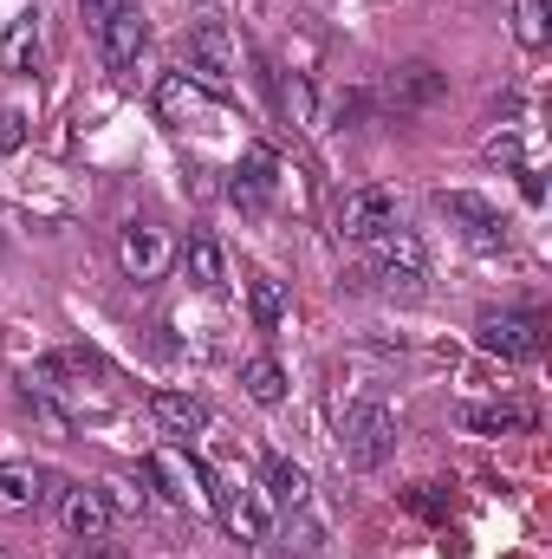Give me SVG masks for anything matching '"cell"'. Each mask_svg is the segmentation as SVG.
Segmentation results:
<instances>
[{
	"mask_svg": "<svg viewBox=\"0 0 552 559\" xmlns=\"http://www.w3.org/2000/svg\"><path fill=\"white\" fill-rule=\"evenodd\" d=\"M397 436H404V423H397L391 404H351L345 411V429H338V455L351 468H384L391 449H397Z\"/></svg>",
	"mask_w": 552,
	"mask_h": 559,
	"instance_id": "cell-1",
	"label": "cell"
},
{
	"mask_svg": "<svg viewBox=\"0 0 552 559\" xmlns=\"http://www.w3.org/2000/svg\"><path fill=\"white\" fill-rule=\"evenodd\" d=\"M235 72H241L235 33H228L221 20H202V26L189 33V79H195V85H208V92H228V85H235Z\"/></svg>",
	"mask_w": 552,
	"mask_h": 559,
	"instance_id": "cell-2",
	"label": "cell"
},
{
	"mask_svg": "<svg viewBox=\"0 0 552 559\" xmlns=\"http://www.w3.org/2000/svg\"><path fill=\"white\" fill-rule=\"evenodd\" d=\"M169 261H176V241H169V228H156V222H131L124 235H118V267L137 280H163L169 274Z\"/></svg>",
	"mask_w": 552,
	"mask_h": 559,
	"instance_id": "cell-3",
	"label": "cell"
},
{
	"mask_svg": "<svg viewBox=\"0 0 552 559\" xmlns=\"http://www.w3.org/2000/svg\"><path fill=\"white\" fill-rule=\"evenodd\" d=\"M448 98V72H435V66H422V59H410V66H397L391 79H384V105L397 111V118H416V111H435Z\"/></svg>",
	"mask_w": 552,
	"mask_h": 559,
	"instance_id": "cell-4",
	"label": "cell"
},
{
	"mask_svg": "<svg viewBox=\"0 0 552 559\" xmlns=\"http://www.w3.org/2000/svg\"><path fill=\"white\" fill-rule=\"evenodd\" d=\"M475 345L494 358H533L540 352V319L533 312H481L475 319Z\"/></svg>",
	"mask_w": 552,
	"mask_h": 559,
	"instance_id": "cell-5",
	"label": "cell"
},
{
	"mask_svg": "<svg viewBox=\"0 0 552 559\" xmlns=\"http://www.w3.org/2000/svg\"><path fill=\"white\" fill-rule=\"evenodd\" d=\"M338 228H345L351 241H377L384 228H397V195H391V189H351V195L338 202Z\"/></svg>",
	"mask_w": 552,
	"mask_h": 559,
	"instance_id": "cell-6",
	"label": "cell"
},
{
	"mask_svg": "<svg viewBox=\"0 0 552 559\" xmlns=\"http://www.w3.org/2000/svg\"><path fill=\"white\" fill-rule=\"evenodd\" d=\"M59 521H65V534H72V540L98 547V540L111 534V521H118V514H111L105 488H85V481H79V488H65V495H59Z\"/></svg>",
	"mask_w": 552,
	"mask_h": 559,
	"instance_id": "cell-7",
	"label": "cell"
},
{
	"mask_svg": "<svg viewBox=\"0 0 552 559\" xmlns=\"http://www.w3.org/2000/svg\"><path fill=\"white\" fill-rule=\"evenodd\" d=\"M143 475L169 495V501H215V488H208V475L182 455V449H156L149 462H143Z\"/></svg>",
	"mask_w": 552,
	"mask_h": 559,
	"instance_id": "cell-8",
	"label": "cell"
},
{
	"mask_svg": "<svg viewBox=\"0 0 552 559\" xmlns=\"http://www.w3.org/2000/svg\"><path fill=\"white\" fill-rule=\"evenodd\" d=\"M274 176H279V156L267 150V143H248V163L235 169L228 202H235V209H248V215H261V209H267V195H274Z\"/></svg>",
	"mask_w": 552,
	"mask_h": 559,
	"instance_id": "cell-9",
	"label": "cell"
},
{
	"mask_svg": "<svg viewBox=\"0 0 552 559\" xmlns=\"http://www.w3.org/2000/svg\"><path fill=\"white\" fill-rule=\"evenodd\" d=\"M98 46H105V66H111V72H131V66L143 59V46H149V33H143L137 7L111 13V20L98 26Z\"/></svg>",
	"mask_w": 552,
	"mask_h": 559,
	"instance_id": "cell-10",
	"label": "cell"
},
{
	"mask_svg": "<svg viewBox=\"0 0 552 559\" xmlns=\"http://www.w3.org/2000/svg\"><path fill=\"white\" fill-rule=\"evenodd\" d=\"M215 508H221V527H228L241 547H261V540L274 534V521H267V501H261V495H215Z\"/></svg>",
	"mask_w": 552,
	"mask_h": 559,
	"instance_id": "cell-11",
	"label": "cell"
},
{
	"mask_svg": "<svg viewBox=\"0 0 552 559\" xmlns=\"http://www.w3.org/2000/svg\"><path fill=\"white\" fill-rule=\"evenodd\" d=\"M435 209H442L448 222H461V235H475V241H501V215H494L481 195H468V189H442Z\"/></svg>",
	"mask_w": 552,
	"mask_h": 559,
	"instance_id": "cell-12",
	"label": "cell"
},
{
	"mask_svg": "<svg viewBox=\"0 0 552 559\" xmlns=\"http://www.w3.org/2000/svg\"><path fill=\"white\" fill-rule=\"evenodd\" d=\"M39 495H46V475L33 462H0V514H26L39 508Z\"/></svg>",
	"mask_w": 552,
	"mask_h": 559,
	"instance_id": "cell-13",
	"label": "cell"
},
{
	"mask_svg": "<svg viewBox=\"0 0 552 559\" xmlns=\"http://www.w3.org/2000/svg\"><path fill=\"white\" fill-rule=\"evenodd\" d=\"M149 417L163 423L169 436H202V429H208L202 397H182V391H156V397H149Z\"/></svg>",
	"mask_w": 552,
	"mask_h": 559,
	"instance_id": "cell-14",
	"label": "cell"
},
{
	"mask_svg": "<svg viewBox=\"0 0 552 559\" xmlns=\"http://www.w3.org/2000/svg\"><path fill=\"white\" fill-rule=\"evenodd\" d=\"M182 267H189V280H195L202 293L228 286V254H221V241H215V235H189V248H182Z\"/></svg>",
	"mask_w": 552,
	"mask_h": 559,
	"instance_id": "cell-15",
	"label": "cell"
},
{
	"mask_svg": "<svg viewBox=\"0 0 552 559\" xmlns=\"http://www.w3.org/2000/svg\"><path fill=\"white\" fill-rule=\"evenodd\" d=\"M33 59H39V13H20L0 33V72H33Z\"/></svg>",
	"mask_w": 552,
	"mask_h": 559,
	"instance_id": "cell-16",
	"label": "cell"
},
{
	"mask_svg": "<svg viewBox=\"0 0 552 559\" xmlns=\"http://www.w3.org/2000/svg\"><path fill=\"white\" fill-rule=\"evenodd\" d=\"M274 92H279V111H286L299 131H319V92H312V79H305V72H279Z\"/></svg>",
	"mask_w": 552,
	"mask_h": 559,
	"instance_id": "cell-17",
	"label": "cell"
},
{
	"mask_svg": "<svg viewBox=\"0 0 552 559\" xmlns=\"http://www.w3.org/2000/svg\"><path fill=\"white\" fill-rule=\"evenodd\" d=\"M371 248H377V274H422V241L410 228H384Z\"/></svg>",
	"mask_w": 552,
	"mask_h": 559,
	"instance_id": "cell-18",
	"label": "cell"
},
{
	"mask_svg": "<svg viewBox=\"0 0 552 559\" xmlns=\"http://www.w3.org/2000/svg\"><path fill=\"white\" fill-rule=\"evenodd\" d=\"M267 495H274V508H286V514H305V501H312V481H305V468L299 462H267Z\"/></svg>",
	"mask_w": 552,
	"mask_h": 559,
	"instance_id": "cell-19",
	"label": "cell"
},
{
	"mask_svg": "<svg viewBox=\"0 0 552 559\" xmlns=\"http://www.w3.org/2000/svg\"><path fill=\"white\" fill-rule=\"evenodd\" d=\"M156 105H163L169 118H195V111L208 105V92H202V85H195L189 72H169V79L156 85Z\"/></svg>",
	"mask_w": 552,
	"mask_h": 559,
	"instance_id": "cell-20",
	"label": "cell"
},
{
	"mask_svg": "<svg viewBox=\"0 0 552 559\" xmlns=\"http://www.w3.org/2000/svg\"><path fill=\"white\" fill-rule=\"evenodd\" d=\"M241 384H248V397L267 404V411L286 404V371H279L274 358H248V365H241Z\"/></svg>",
	"mask_w": 552,
	"mask_h": 559,
	"instance_id": "cell-21",
	"label": "cell"
},
{
	"mask_svg": "<svg viewBox=\"0 0 552 559\" xmlns=\"http://www.w3.org/2000/svg\"><path fill=\"white\" fill-rule=\"evenodd\" d=\"M248 312H254V325L274 332L279 319H286V286H279L274 274H254L248 280Z\"/></svg>",
	"mask_w": 552,
	"mask_h": 559,
	"instance_id": "cell-22",
	"label": "cell"
},
{
	"mask_svg": "<svg viewBox=\"0 0 552 559\" xmlns=\"http://www.w3.org/2000/svg\"><path fill=\"white\" fill-rule=\"evenodd\" d=\"M461 423L481 429V436H514V429H527L533 417L520 404H475V411H461Z\"/></svg>",
	"mask_w": 552,
	"mask_h": 559,
	"instance_id": "cell-23",
	"label": "cell"
},
{
	"mask_svg": "<svg viewBox=\"0 0 552 559\" xmlns=\"http://www.w3.org/2000/svg\"><path fill=\"white\" fill-rule=\"evenodd\" d=\"M514 39L527 46V52H540L552 39V26H547V0H520L514 7Z\"/></svg>",
	"mask_w": 552,
	"mask_h": 559,
	"instance_id": "cell-24",
	"label": "cell"
},
{
	"mask_svg": "<svg viewBox=\"0 0 552 559\" xmlns=\"http://www.w3.org/2000/svg\"><path fill=\"white\" fill-rule=\"evenodd\" d=\"M26 411H33V417L46 423V436H52V442H65V436H72V417H65V411H59L52 397H39V391H26Z\"/></svg>",
	"mask_w": 552,
	"mask_h": 559,
	"instance_id": "cell-25",
	"label": "cell"
},
{
	"mask_svg": "<svg viewBox=\"0 0 552 559\" xmlns=\"http://www.w3.org/2000/svg\"><path fill=\"white\" fill-rule=\"evenodd\" d=\"M488 163H507V169H520V138H514V131L488 138Z\"/></svg>",
	"mask_w": 552,
	"mask_h": 559,
	"instance_id": "cell-26",
	"label": "cell"
},
{
	"mask_svg": "<svg viewBox=\"0 0 552 559\" xmlns=\"http://www.w3.org/2000/svg\"><path fill=\"white\" fill-rule=\"evenodd\" d=\"M105 501H111V514H118V508H124V514H143V488H131V481H111Z\"/></svg>",
	"mask_w": 552,
	"mask_h": 559,
	"instance_id": "cell-27",
	"label": "cell"
},
{
	"mask_svg": "<svg viewBox=\"0 0 552 559\" xmlns=\"http://www.w3.org/2000/svg\"><path fill=\"white\" fill-rule=\"evenodd\" d=\"M26 143V118L20 111H0V150H20Z\"/></svg>",
	"mask_w": 552,
	"mask_h": 559,
	"instance_id": "cell-28",
	"label": "cell"
},
{
	"mask_svg": "<svg viewBox=\"0 0 552 559\" xmlns=\"http://www.w3.org/2000/svg\"><path fill=\"white\" fill-rule=\"evenodd\" d=\"M79 7H85V20H92V26H105V20H111V13H124L131 0H79Z\"/></svg>",
	"mask_w": 552,
	"mask_h": 559,
	"instance_id": "cell-29",
	"label": "cell"
},
{
	"mask_svg": "<svg viewBox=\"0 0 552 559\" xmlns=\"http://www.w3.org/2000/svg\"><path fill=\"white\" fill-rule=\"evenodd\" d=\"M98 559H118V554H98Z\"/></svg>",
	"mask_w": 552,
	"mask_h": 559,
	"instance_id": "cell-30",
	"label": "cell"
},
{
	"mask_svg": "<svg viewBox=\"0 0 552 559\" xmlns=\"http://www.w3.org/2000/svg\"><path fill=\"white\" fill-rule=\"evenodd\" d=\"M202 7H208V0H202Z\"/></svg>",
	"mask_w": 552,
	"mask_h": 559,
	"instance_id": "cell-31",
	"label": "cell"
},
{
	"mask_svg": "<svg viewBox=\"0 0 552 559\" xmlns=\"http://www.w3.org/2000/svg\"><path fill=\"white\" fill-rule=\"evenodd\" d=\"M0 559H7V554H0Z\"/></svg>",
	"mask_w": 552,
	"mask_h": 559,
	"instance_id": "cell-32",
	"label": "cell"
}]
</instances>
